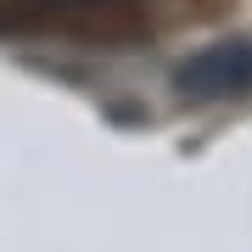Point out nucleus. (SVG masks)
<instances>
[{
    "label": "nucleus",
    "mask_w": 252,
    "mask_h": 252,
    "mask_svg": "<svg viewBox=\"0 0 252 252\" xmlns=\"http://www.w3.org/2000/svg\"><path fill=\"white\" fill-rule=\"evenodd\" d=\"M146 0H0V34H67L124 45L146 34Z\"/></svg>",
    "instance_id": "1"
},
{
    "label": "nucleus",
    "mask_w": 252,
    "mask_h": 252,
    "mask_svg": "<svg viewBox=\"0 0 252 252\" xmlns=\"http://www.w3.org/2000/svg\"><path fill=\"white\" fill-rule=\"evenodd\" d=\"M174 90L185 101H230L252 90V34L247 39H219L202 45L196 56H185L174 67Z\"/></svg>",
    "instance_id": "2"
}]
</instances>
